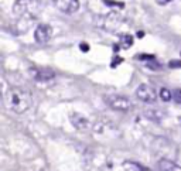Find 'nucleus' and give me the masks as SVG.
<instances>
[{
	"instance_id": "obj_10",
	"label": "nucleus",
	"mask_w": 181,
	"mask_h": 171,
	"mask_svg": "<svg viewBox=\"0 0 181 171\" xmlns=\"http://www.w3.org/2000/svg\"><path fill=\"white\" fill-rule=\"evenodd\" d=\"M159 168L160 171H181V165H178L177 163H174L168 158L159 160Z\"/></svg>"
},
{
	"instance_id": "obj_5",
	"label": "nucleus",
	"mask_w": 181,
	"mask_h": 171,
	"mask_svg": "<svg viewBox=\"0 0 181 171\" xmlns=\"http://www.w3.org/2000/svg\"><path fill=\"white\" fill-rule=\"evenodd\" d=\"M52 4L65 14H74L79 9V0H52Z\"/></svg>"
},
{
	"instance_id": "obj_7",
	"label": "nucleus",
	"mask_w": 181,
	"mask_h": 171,
	"mask_svg": "<svg viewBox=\"0 0 181 171\" xmlns=\"http://www.w3.org/2000/svg\"><path fill=\"white\" fill-rule=\"evenodd\" d=\"M30 75L33 77V79L40 81V82H45V81H50L55 77L54 71L48 68H31L30 69Z\"/></svg>"
},
{
	"instance_id": "obj_3",
	"label": "nucleus",
	"mask_w": 181,
	"mask_h": 171,
	"mask_svg": "<svg viewBox=\"0 0 181 171\" xmlns=\"http://www.w3.org/2000/svg\"><path fill=\"white\" fill-rule=\"evenodd\" d=\"M105 102L106 105L113 110H118V112H127L132 108V102L126 96L118 93H111L105 96Z\"/></svg>"
},
{
	"instance_id": "obj_12",
	"label": "nucleus",
	"mask_w": 181,
	"mask_h": 171,
	"mask_svg": "<svg viewBox=\"0 0 181 171\" xmlns=\"http://www.w3.org/2000/svg\"><path fill=\"white\" fill-rule=\"evenodd\" d=\"M123 168H125V171H152L150 168L144 167L139 163H133V161H125Z\"/></svg>"
},
{
	"instance_id": "obj_16",
	"label": "nucleus",
	"mask_w": 181,
	"mask_h": 171,
	"mask_svg": "<svg viewBox=\"0 0 181 171\" xmlns=\"http://www.w3.org/2000/svg\"><path fill=\"white\" fill-rule=\"evenodd\" d=\"M171 0H156V3L160 4V6H166V4H168Z\"/></svg>"
},
{
	"instance_id": "obj_13",
	"label": "nucleus",
	"mask_w": 181,
	"mask_h": 171,
	"mask_svg": "<svg viewBox=\"0 0 181 171\" xmlns=\"http://www.w3.org/2000/svg\"><path fill=\"white\" fill-rule=\"evenodd\" d=\"M159 96L161 98V101H164V102H170L171 99H173V92H171L170 89H167V88H161Z\"/></svg>"
},
{
	"instance_id": "obj_1",
	"label": "nucleus",
	"mask_w": 181,
	"mask_h": 171,
	"mask_svg": "<svg viewBox=\"0 0 181 171\" xmlns=\"http://www.w3.org/2000/svg\"><path fill=\"white\" fill-rule=\"evenodd\" d=\"M4 103L7 106V109H10L11 112L21 115L31 108L33 96H31L30 91H27L24 88H10L4 93Z\"/></svg>"
},
{
	"instance_id": "obj_8",
	"label": "nucleus",
	"mask_w": 181,
	"mask_h": 171,
	"mask_svg": "<svg viewBox=\"0 0 181 171\" xmlns=\"http://www.w3.org/2000/svg\"><path fill=\"white\" fill-rule=\"evenodd\" d=\"M71 123L74 124V127L77 130H81V131L88 130L89 126H91L89 120L84 115H81V113H72L71 115Z\"/></svg>"
},
{
	"instance_id": "obj_9",
	"label": "nucleus",
	"mask_w": 181,
	"mask_h": 171,
	"mask_svg": "<svg viewBox=\"0 0 181 171\" xmlns=\"http://www.w3.org/2000/svg\"><path fill=\"white\" fill-rule=\"evenodd\" d=\"M122 21V17L118 11H113V13H109V14L105 17V28L107 30H116L119 26V23Z\"/></svg>"
},
{
	"instance_id": "obj_19",
	"label": "nucleus",
	"mask_w": 181,
	"mask_h": 171,
	"mask_svg": "<svg viewBox=\"0 0 181 171\" xmlns=\"http://www.w3.org/2000/svg\"><path fill=\"white\" fill-rule=\"evenodd\" d=\"M178 122H180V124H181V116H180V117H178Z\"/></svg>"
},
{
	"instance_id": "obj_11",
	"label": "nucleus",
	"mask_w": 181,
	"mask_h": 171,
	"mask_svg": "<svg viewBox=\"0 0 181 171\" xmlns=\"http://www.w3.org/2000/svg\"><path fill=\"white\" fill-rule=\"evenodd\" d=\"M144 117H147V119L153 120V122H161L166 116V113L163 112V110H159V109H147L144 110Z\"/></svg>"
},
{
	"instance_id": "obj_14",
	"label": "nucleus",
	"mask_w": 181,
	"mask_h": 171,
	"mask_svg": "<svg viewBox=\"0 0 181 171\" xmlns=\"http://www.w3.org/2000/svg\"><path fill=\"white\" fill-rule=\"evenodd\" d=\"M132 41L133 40H132V37L130 36H122V38H120V44H122V47L125 48V50L132 45Z\"/></svg>"
},
{
	"instance_id": "obj_2",
	"label": "nucleus",
	"mask_w": 181,
	"mask_h": 171,
	"mask_svg": "<svg viewBox=\"0 0 181 171\" xmlns=\"http://www.w3.org/2000/svg\"><path fill=\"white\" fill-rule=\"evenodd\" d=\"M43 10V0H17L13 6V14L19 21H31L37 18Z\"/></svg>"
},
{
	"instance_id": "obj_6",
	"label": "nucleus",
	"mask_w": 181,
	"mask_h": 171,
	"mask_svg": "<svg viewBox=\"0 0 181 171\" xmlns=\"http://www.w3.org/2000/svg\"><path fill=\"white\" fill-rule=\"evenodd\" d=\"M52 28L50 24H38L37 28L34 30V40L38 44H45L51 40Z\"/></svg>"
},
{
	"instance_id": "obj_18",
	"label": "nucleus",
	"mask_w": 181,
	"mask_h": 171,
	"mask_svg": "<svg viewBox=\"0 0 181 171\" xmlns=\"http://www.w3.org/2000/svg\"><path fill=\"white\" fill-rule=\"evenodd\" d=\"M170 66H173V68H175V66H181V62L180 61H171Z\"/></svg>"
},
{
	"instance_id": "obj_15",
	"label": "nucleus",
	"mask_w": 181,
	"mask_h": 171,
	"mask_svg": "<svg viewBox=\"0 0 181 171\" xmlns=\"http://www.w3.org/2000/svg\"><path fill=\"white\" fill-rule=\"evenodd\" d=\"M173 99L175 101V103H181V89H174Z\"/></svg>"
},
{
	"instance_id": "obj_17",
	"label": "nucleus",
	"mask_w": 181,
	"mask_h": 171,
	"mask_svg": "<svg viewBox=\"0 0 181 171\" xmlns=\"http://www.w3.org/2000/svg\"><path fill=\"white\" fill-rule=\"evenodd\" d=\"M79 48H81L84 52H86L89 50V47H88V44H85V43H82V44H79Z\"/></svg>"
},
{
	"instance_id": "obj_4",
	"label": "nucleus",
	"mask_w": 181,
	"mask_h": 171,
	"mask_svg": "<svg viewBox=\"0 0 181 171\" xmlns=\"http://www.w3.org/2000/svg\"><path fill=\"white\" fill-rule=\"evenodd\" d=\"M136 96L140 99L141 102H146V103H154L157 101V92H156V89L147 84L139 85V88L136 89Z\"/></svg>"
}]
</instances>
